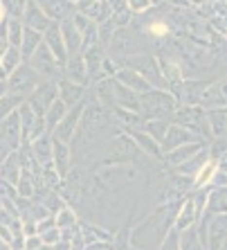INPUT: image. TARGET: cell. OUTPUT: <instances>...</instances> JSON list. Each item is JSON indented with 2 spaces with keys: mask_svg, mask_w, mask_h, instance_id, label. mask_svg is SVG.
I'll return each mask as SVG.
<instances>
[{
  "mask_svg": "<svg viewBox=\"0 0 227 250\" xmlns=\"http://www.w3.org/2000/svg\"><path fill=\"white\" fill-rule=\"evenodd\" d=\"M214 169H216V165H214V163H209V165H207V167L203 169V171H200V176H198V178H196V183H198V185H203V183L207 181V178H209L211 174H214Z\"/></svg>",
  "mask_w": 227,
  "mask_h": 250,
  "instance_id": "1",
  "label": "cell"
},
{
  "mask_svg": "<svg viewBox=\"0 0 227 250\" xmlns=\"http://www.w3.org/2000/svg\"><path fill=\"white\" fill-rule=\"evenodd\" d=\"M128 2H131V9H135V12H144L151 5V0H128Z\"/></svg>",
  "mask_w": 227,
  "mask_h": 250,
  "instance_id": "3",
  "label": "cell"
},
{
  "mask_svg": "<svg viewBox=\"0 0 227 250\" xmlns=\"http://www.w3.org/2000/svg\"><path fill=\"white\" fill-rule=\"evenodd\" d=\"M151 32H153V34H157V36H164V34H167V25L155 23V25H151Z\"/></svg>",
  "mask_w": 227,
  "mask_h": 250,
  "instance_id": "6",
  "label": "cell"
},
{
  "mask_svg": "<svg viewBox=\"0 0 227 250\" xmlns=\"http://www.w3.org/2000/svg\"><path fill=\"white\" fill-rule=\"evenodd\" d=\"M16 63H18V54L14 52V50H12V52H7V59H5V65H7V68H14Z\"/></svg>",
  "mask_w": 227,
  "mask_h": 250,
  "instance_id": "4",
  "label": "cell"
},
{
  "mask_svg": "<svg viewBox=\"0 0 227 250\" xmlns=\"http://www.w3.org/2000/svg\"><path fill=\"white\" fill-rule=\"evenodd\" d=\"M9 34L14 36V39H12L14 43L20 41V27H18V23H12V27H9Z\"/></svg>",
  "mask_w": 227,
  "mask_h": 250,
  "instance_id": "5",
  "label": "cell"
},
{
  "mask_svg": "<svg viewBox=\"0 0 227 250\" xmlns=\"http://www.w3.org/2000/svg\"><path fill=\"white\" fill-rule=\"evenodd\" d=\"M58 223H72V212H61Z\"/></svg>",
  "mask_w": 227,
  "mask_h": 250,
  "instance_id": "8",
  "label": "cell"
},
{
  "mask_svg": "<svg viewBox=\"0 0 227 250\" xmlns=\"http://www.w3.org/2000/svg\"><path fill=\"white\" fill-rule=\"evenodd\" d=\"M36 41H38V36H36L34 32H27V34H25V52H32Z\"/></svg>",
  "mask_w": 227,
  "mask_h": 250,
  "instance_id": "2",
  "label": "cell"
},
{
  "mask_svg": "<svg viewBox=\"0 0 227 250\" xmlns=\"http://www.w3.org/2000/svg\"><path fill=\"white\" fill-rule=\"evenodd\" d=\"M27 16H32V23H34V25H45V23H41V21H43V16H41V14H38V12H36V9H29V12H27Z\"/></svg>",
  "mask_w": 227,
  "mask_h": 250,
  "instance_id": "7",
  "label": "cell"
}]
</instances>
